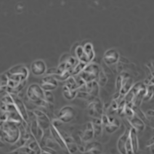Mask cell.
<instances>
[{
  "mask_svg": "<svg viewBox=\"0 0 154 154\" xmlns=\"http://www.w3.org/2000/svg\"><path fill=\"white\" fill-rule=\"evenodd\" d=\"M5 147V144L3 143L2 139H0V147Z\"/></svg>",
  "mask_w": 154,
  "mask_h": 154,
  "instance_id": "cell-25",
  "label": "cell"
},
{
  "mask_svg": "<svg viewBox=\"0 0 154 154\" xmlns=\"http://www.w3.org/2000/svg\"><path fill=\"white\" fill-rule=\"evenodd\" d=\"M76 116V111L73 107L67 105L62 108L57 115L58 119L64 123L72 121Z\"/></svg>",
  "mask_w": 154,
  "mask_h": 154,
  "instance_id": "cell-8",
  "label": "cell"
},
{
  "mask_svg": "<svg viewBox=\"0 0 154 154\" xmlns=\"http://www.w3.org/2000/svg\"><path fill=\"white\" fill-rule=\"evenodd\" d=\"M3 140L10 144L17 143L20 137V131L19 127L10 123L8 121L1 127Z\"/></svg>",
  "mask_w": 154,
  "mask_h": 154,
  "instance_id": "cell-2",
  "label": "cell"
},
{
  "mask_svg": "<svg viewBox=\"0 0 154 154\" xmlns=\"http://www.w3.org/2000/svg\"><path fill=\"white\" fill-rule=\"evenodd\" d=\"M45 96L46 102L49 105L54 104V97L51 91H45Z\"/></svg>",
  "mask_w": 154,
  "mask_h": 154,
  "instance_id": "cell-20",
  "label": "cell"
},
{
  "mask_svg": "<svg viewBox=\"0 0 154 154\" xmlns=\"http://www.w3.org/2000/svg\"><path fill=\"white\" fill-rule=\"evenodd\" d=\"M6 74L9 79L16 81H23L27 80L29 72L25 66L18 65L9 69Z\"/></svg>",
  "mask_w": 154,
  "mask_h": 154,
  "instance_id": "cell-5",
  "label": "cell"
},
{
  "mask_svg": "<svg viewBox=\"0 0 154 154\" xmlns=\"http://www.w3.org/2000/svg\"><path fill=\"white\" fill-rule=\"evenodd\" d=\"M40 85L45 91H53L57 88L58 82L54 76L47 75L42 79Z\"/></svg>",
  "mask_w": 154,
  "mask_h": 154,
  "instance_id": "cell-9",
  "label": "cell"
},
{
  "mask_svg": "<svg viewBox=\"0 0 154 154\" xmlns=\"http://www.w3.org/2000/svg\"><path fill=\"white\" fill-rule=\"evenodd\" d=\"M27 96L32 102L38 106L45 108L49 106L45 100V91L40 85L36 84L30 85L27 90Z\"/></svg>",
  "mask_w": 154,
  "mask_h": 154,
  "instance_id": "cell-1",
  "label": "cell"
},
{
  "mask_svg": "<svg viewBox=\"0 0 154 154\" xmlns=\"http://www.w3.org/2000/svg\"><path fill=\"white\" fill-rule=\"evenodd\" d=\"M93 137H94L93 124L89 123L85 126V129L82 136V140L85 142H88V141L91 140Z\"/></svg>",
  "mask_w": 154,
  "mask_h": 154,
  "instance_id": "cell-15",
  "label": "cell"
},
{
  "mask_svg": "<svg viewBox=\"0 0 154 154\" xmlns=\"http://www.w3.org/2000/svg\"><path fill=\"white\" fill-rule=\"evenodd\" d=\"M118 149L123 154L134 153L130 137V130H126L118 141Z\"/></svg>",
  "mask_w": 154,
  "mask_h": 154,
  "instance_id": "cell-6",
  "label": "cell"
},
{
  "mask_svg": "<svg viewBox=\"0 0 154 154\" xmlns=\"http://www.w3.org/2000/svg\"><path fill=\"white\" fill-rule=\"evenodd\" d=\"M33 113L35 115L39 126L41 127L44 131L49 130L51 123L49 118L47 117V115L44 112L39 110H34Z\"/></svg>",
  "mask_w": 154,
  "mask_h": 154,
  "instance_id": "cell-12",
  "label": "cell"
},
{
  "mask_svg": "<svg viewBox=\"0 0 154 154\" xmlns=\"http://www.w3.org/2000/svg\"><path fill=\"white\" fill-rule=\"evenodd\" d=\"M7 120V114L6 113H2L0 112V127L2 126V125L5 123V122Z\"/></svg>",
  "mask_w": 154,
  "mask_h": 154,
  "instance_id": "cell-21",
  "label": "cell"
},
{
  "mask_svg": "<svg viewBox=\"0 0 154 154\" xmlns=\"http://www.w3.org/2000/svg\"><path fill=\"white\" fill-rule=\"evenodd\" d=\"M100 71V68L97 64L89 63L78 75L85 83L91 82L97 79Z\"/></svg>",
  "mask_w": 154,
  "mask_h": 154,
  "instance_id": "cell-3",
  "label": "cell"
},
{
  "mask_svg": "<svg viewBox=\"0 0 154 154\" xmlns=\"http://www.w3.org/2000/svg\"><path fill=\"white\" fill-rule=\"evenodd\" d=\"M147 146H151L154 145V137H152L150 140L149 142L147 143Z\"/></svg>",
  "mask_w": 154,
  "mask_h": 154,
  "instance_id": "cell-24",
  "label": "cell"
},
{
  "mask_svg": "<svg viewBox=\"0 0 154 154\" xmlns=\"http://www.w3.org/2000/svg\"><path fill=\"white\" fill-rule=\"evenodd\" d=\"M32 73L35 76H42L46 72V65L43 60L33 61L30 67Z\"/></svg>",
  "mask_w": 154,
  "mask_h": 154,
  "instance_id": "cell-13",
  "label": "cell"
},
{
  "mask_svg": "<svg viewBox=\"0 0 154 154\" xmlns=\"http://www.w3.org/2000/svg\"><path fill=\"white\" fill-rule=\"evenodd\" d=\"M94 52L93 46L90 43H87L84 47L79 46L75 50V58L80 61L89 63L94 58Z\"/></svg>",
  "mask_w": 154,
  "mask_h": 154,
  "instance_id": "cell-4",
  "label": "cell"
},
{
  "mask_svg": "<svg viewBox=\"0 0 154 154\" xmlns=\"http://www.w3.org/2000/svg\"><path fill=\"white\" fill-rule=\"evenodd\" d=\"M84 150L87 153H99L102 151V147L99 143L93 142L88 144L85 147Z\"/></svg>",
  "mask_w": 154,
  "mask_h": 154,
  "instance_id": "cell-16",
  "label": "cell"
},
{
  "mask_svg": "<svg viewBox=\"0 0 154 154\" xmlns=\"http://www.w3.org/2000/svg\"><path fill=\"white\" fill-rule=\"evenodd\" d=\"M56 153V151L51 149L49 147H42L41 153Z\"/></svg>",
  "mask_w": 154,
  "mask_h": 154,
  "instance_id": "cell-22",
  "label": "cell"
},
{
  "mask_svg": "<svg viewBox=\"0 0 154 154\" xmlns=\"http://www.w3.org/2000/svg\"><path fill=\"white\" fill-rule=\"evenodd\" d=\"M0 109L3 112L15 111L16 106L14 101V95L7 93L0 100Z\"/></svg>",
  "mask_w": 154,
  "mask_h": 154,
  "instance_id": "cell-7",
  "label": "cell"
},
{
  "mask_svg": "<svg viewBox=\"0 0 154 154\" xmlns=\"http://www.w3.org/2000/svg\"><path fill=\"white\" fill-rule=\"evenodd\" d=\"M97 79V82L100 87H104V86L106 85L108 82V78L106 73L104 72V70H101L100 71V73Z\"/></svg>",
  "mask_w": 154,
  "mask_h": 154,
  "instance_id": "cell-18",
  "label": "cell"
},
{
  "mask_svg": "<svg viewBox=\"0 0 154 154\" xmlns=\"http://www.w3.org/2000/svg\"><path fill=\"white\" fill-rule=\"evenodd\" d=\"M147 121H148L149 125L154 128V110H149L146 113Z\"/></svg>",
  "mask_w": 154,
  "mask_h": 154,
  "instance_id": "cell-19",
  "label": "cell"
},
{
  "mask_svg": "<svg viewBox=\"0 0 154 154\" xmlns=\"http://www.w3.org/2000/svg\"><path fill=\"white\" fill-rule=\"evenodd\" d=\"M8 87V82H0V94L6 91Z\"/></svg>",
  "mask_w": 154,
  "mask_h": 154,
  "instance_id": "cell-23",
  "label": "cell"
},
{
  "mask_svg": "<svg viewBox=\"0 0 154 154\" xmlns=\"http://www.w3.org/2000/svg\"><path fill=\"white\" fill-rule=\"evenodd\" d=\"M120 56L118 51L115 49H110L107 51L104 55V62L107 66H112L116 65L120 61Z\"/></svg>",
  "mask_w": 154,
  "mask_h": 154,
  "instance_id": "cell-11",
  "label": "cell"
},
{
  "mask_svg": "<svg viewBox=\"0 0 154 154\" xmlns=\"http://www.w3.org/2000/svg\"><path fill=\"white\" fill-rule=\"evenodd\" d=\"M128 120L129 121L131 127H133L137 131V132H142L145 129L144 121L142 119H140L137 115H136V113L133 117L128 119Z\"/></svg>",
  "mask_w": 154,
  "mask_h": 154,
  "instance_id": "cell-14",
  "label": "cell"
},
{
  "mask_svg": "<svg viewBox=\"0 0 154 154\" xmlns=\"http://www.w3.org/2000/svg\"><path fill=\"white\" fill-rule=\"evenodd\" d=\"M137 133V131L135 129H134L133 127H131L130 130V137L131 139L133 150L134 153H136L138 151V149H139V140H138Z\"/></svg>",
  "mask_w": 154,
  "mask_h": 154,
  "instance_id": "cell-17",
  "label": "cell"
},
{
  "mask_svg": "<svg viewBox=\"0 0 154 154\" xmlns=\"http://www.w3.org/2000/svg\"><path fill=\"white\" fill-rule=\"evenodd\" d=\"M16 95H14V101H15V106L16 110L19 113V114L22 118L23 123L28 125V123L29 121V112H27L26 109V106L23 103V101Z\"/></svg>",
  "mask_w": 154,
  "mask_h": 154,
  "instance_id": "cell-10",
  "label": "cell"
}]
</instances>
